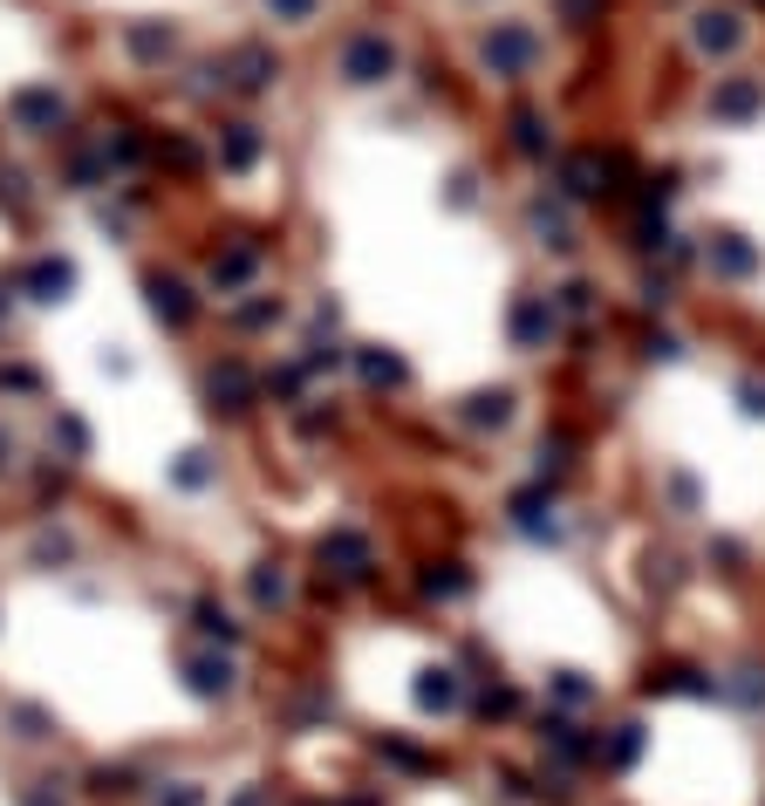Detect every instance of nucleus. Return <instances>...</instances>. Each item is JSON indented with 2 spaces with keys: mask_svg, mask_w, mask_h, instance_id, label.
I'll list each match as a JSON object with an SVG mask.
<instances>
[{
  "mask_svg": "<svg viewBox=\"0 0 765 806\" xmlns=\"http://www.w3.org/2000/svg\"><path fill=\"white\" fill-rule=\"evenodd\" d=\"M0 314H8V294H0Z\"/></svg>",
  "mask_w": 765,
  "mask_h": 806,
  "instance_id": "37998d69",
  "label": "nucleus"
},
{
  "mask_svg": "<svg viewBox=\"0 0 765 806\" xmlns=\"http://www.w3.org/2000/svg\"><path fill=\"white\" fill-rule=\"evenodd\" d=\"M540 738H547V745H554L560 758H588V752H595V745H588V738L575 732L568 717H547V724H540Z\"/></svg>",
  "mask_w": 765,
  "mask_h": 806,
  "instance_id": "5701e85b",
  "label": "nucleus"
},
{
  "mask_svg": "<svg viewBox=\"0 0 765 806\" xmlns=\"http://www.w3.org/2000/svg\"><path fill=\"white\" fill-rule=\"evenodd\" d=\"M650 691H670V698H711L717 683L697 676V670H663V676H650Z\"/></svg>",
  "mask_w": 765,
  "mask_h": 806,
  "instance_id": "4be33fe9",
  "label": "nucleus"
},
{
  "mask_svg": "<svg viewBox=\"0 0 765 806\" xmlns=\"http://www.w3.org/2000/svg\"><path fill=\"white\" fill-rule=\"evenodd\" d=\"M206 478H213L206 452H185V465H178V486H206Z\"/></svg>",
  "mask_w": 765,
  "mask_h": 806,
  "instance_id": "473e14b6",
  "label": "nucleus"
},
{
  "mask_svg": "<svg viewBox=\"0 0 765 806\" xmlns=\"http://www.w3.org/2000/svg\"><path fill=\"white\" fill-rule=\"evenodd\" d=\"M69 288H75V267H69V260H34V267H28V294H34V301H62Z\"/></svg>",
  "mask_w": 765,
  "mask_h": 806,
  "instance_id": "f8f14e48",
  "label": "nucleus"
},
{
  "mask_svg": "<svg viewBox=\"0 0 765 806\" xmlns=\"http://www.w3.org/2000/svg\"><path fill=\"white\" fill-rule=\"evenodd\" d=\"M232 806H267V793H239V799H232Z\"/></svg>",
  "mask_w": 765,
  "mask_h": 806,
  "instance_id": "ea45409f",
  "label": "nucleus"
},
{
  "mask_svg": "<svg viewBox=\"0 0 765 806\" xmlns=\"http://www.w3.org/2000/svg\"><path fill=\"white\" fill-rule=\"evenodd\" d=\"M486 69L493 75H534L540 69V34L527 21H499L486 34Z\"/></svg>",
  "mask_w": 765,
  "mask_h": 806,
  "instance_id": "f257e3e1",
  "label": "nucleus"
},
{
  "mask_svg": "<svg viewBox=\"0 0 765 806\" xmlns=\"http://www.w3.org/2000/svg\"><path fill=\"white\" fill-rule=\"evenodd\" d=\"M704 260H711V273H724V280H752V273H758V247H752L745 232H711Z\"/></svg>",
  "mask_w": 765,
  "mask_h": 806,
  "instance_id": "423d86ee",
  "label": "nucleus"
},
{
  "mask_svg": "<svg viewBox=\"0 0 765 806\" xmlns=\"http://www.w3.org/2000/svg\"><path fill=\"white\" fill-rule=\"evenodd\" d=\"M131 49H137L144 62H157V55L178 49V34H172V28H131Z\"/></svg>",
  "mask_w": 765,
  "mask_h": 806,
  "instance_id": "393cba45",
  "label": "nucleus"
},
{
  "mask_svg": "<svg viewBox=\"0 0 765 806\" xmlns=\"http://www.w3.org/2000/svg\"><path fill=\"white\" fill-rule=\"evenodd\" d=\"M554 321H560V308H554L547 294H519V301H513V321H506V329H513V349H547V342H554Z\"/></svg>",
  "mask_w": 765,
  "mask_h": 806,
  "instance_id": "20e7f679",
  "label": "nucleus"
},
{
  "mask_svg": "<svg viewBox=\"0 0 765 806\" xmlns=\"http://www.w3.org/2000/svg\"><path fill=\"white\" fill-rule=\"evenodd\" d=\"M732 691H738V704H765V676H758V670H738Z\"/></svg>",
  "mask_w": 765,
  "mask_h": 806,
  "instance_id": "f704fd0d",
  "label": "nucleus"
},
{
  "mask_svg": "<svg viewBox=\"0 0 765 806\" xmlns=\"http://www.w3.org/2000/svg\"><path fill=\"white\" fill-rule=\"evenodd\" d=\"M478 711H493V717H513V711H519V698H513V691H486V698H478Z\"/></svg>",
  "mask_w": 765,
  "mask_h": 806,
  "instance_id": "e433bc0d",
  "label": "nucleus"
},
{
  "mask_svg": "<svg viewBox=\"0 0 765 806\" xmlns=\"http://www.w3.org/2000/svg\"><path fill=\"white\" fill-rule=\"evenodd\" d=\"M738 411H745V417H765V383H758V376L738 383Z\"/></svg>",
  "mask_w": 765,
  "mask_h": 806,
  "instance_id": "2f4dec72",
  "label": "nucleus"
},
{
  "mask_svg": "<svg viewBox=\"0 0 765 806\" xmlns=\"http://www.w3.org/2000/svg\"><path fill=\"white\" fill-rule=\"evenodd\" d=\"M254 601H260V609H280V601H288V575H280V568L267 575V568H260V575H254Z\"/></svg>",
  "mask_w": 765,
  "mask_h": 806,
  "instance_id": "c85d7f7f",
  "label": "nucleus"
},
{
  "mask_svg": "<svg viewBox=\"0 0 765 806\" xmlns=\"http://www.w3.org/2000/svg\"><path fill=\"white\" fill-rule=\"evenodd\" d=\"M8 452H14V445H8V437H0V465H8Z\"/></svg>",
  "mask_w": 765,
  "mask_h": 806,
  "instance_id": "79ce46f5",
  "label": "nucleus"
},
{
  "mask_svg": "<svg viewBox=\"0 0 765 806\" xmlns=\"http://www.w3.org/2000/svg\"><path fill=\"white\" fill-rule=\"evenodd\" d=\"M232 69H239V90H267L273 75H280V62H273L267 49H239V55H232Z\"/></svg>",
  "mask_w": 765,
  "mask_h": 806,
  "instance_id": "aec40b11",
  "label": "nucleus"
},
{
  "mask_svg": "<svg viewBox=\"0 0 765 806\" xmlns=\"http://www.w3.org/2000/svg\"><path fill=\"white\" fill-rule=\"evenodd\" d=\"M758 110H765V83H758V75H724V83H711V116H717V124H752Z\"/></svg>",
  "mask_w": 765,
  "mask_h": 806,
  "instance_id": "7ed1b4c3",
  "label": "nucleus"
},
{
  "mask_svg": "<svg viewBox=\"0 0 765 806\" xmlns=\"http://www.w3.org/2000/svg\"><path fill=\"white\" fill-rule=\"evenodd\" d=\"M417 588H424V595H431V601H458V595H465V588H472V575H465V568H458V560H445V568H431V575H424V581H417Z\"/></svg>",
  "mask_w": 765,
  "mask_h": 806,
  "instance_id": "412c9836",
  "label": "nucleus"
},
{
  "mask_svg": "<svg viewBox=\"0 0 765 806\" xmlns=\"http://www.w3.org/2000/svg\"><path fill=\"white\" fill-rule=\"evenodd\" d=\"M157 806H206V793H198V786H172V793H157Z\"/></svg>",
  "mask_w": 765,
  "mask_h": 806,
  "instance_id": "4c0bfd02",
  "label": "nucleus"
},
{
  "mask_svg": "<svg viewBox=\"0 0 765 806\" xmlns=\"http://www.w3.org/2000/svg\"><path fill=\"white\" fill-rule=\"evenodd\" d=\"M198 629H213L219 642H232V622H226V609H213V601H206V609H198Z\"/></svg>",
  "mask_w": 765,
  "mask_h": 806,
  "instance_id": "c9c22d12",
  "label": "nucleus"
},
{
  "mask_svg": "<svg viewBox=\"0 0 765 806\" xmlns=\"http://www.w3.org/2000/svg\"><path fill=\"white\" fill-rule=\"evenodd\" d=\"M321 554H329L349 581H362V575H370V540H362V534H329V540H321Z\"/></svg>",
  "mask_w": 765,
  "mask_h": 806,
  "instance_id": "4468645a",
  "label": "nucleus"
},
{
  "mask_svg": "<svg viewBox=\"0 0 765 806\" xmlns=\"http://www.w3.org/2000/svg\"><path fill=\"white\" fill-rule=\"evenodd\" d=\"M254 267H260V247H254V239H247V247H226V254L213 260V288H239Z\"/></svg>",
  "mask_w": 765,
  "mask_h": 806,
  "instance_id": "a211bd4d",
  "label": "nucleus"
},
{
  "mask_svg": "<svg viewBox=\"0 0 765 806\" xmlns=\"http://www.w3.org/2000/svg\"><path fill=\"white\" fill-rule=\"evenodd\" d=\"M691 49H697V55H738V49H745V21H738L732 8L697 14V28H691Z\"/></svg>",
  "mask_w": 765,
  "mask_h": 806,
  "instance_id": "39448f33",
  "label": "nucleus"
},
{
  "mask_svg": "<svg viewBox=\"0 0 765 806\" xmlns=\"http://www.w3.org/2000/svg\"><path fill=\"white\" fill-rule=\"evenodd\" d=\"M14 124L21 131H55L62 124V96L55 90H21L14 96Z\"/></svg>",
  "mask_w": 765,
  "mask_h": 806,
  "instance_id": "6e6552de",
  "label": "nucleus"
},
{
  "mask_svg": "<svg viewBox=\"0 0 765 806\" xmlns=\"http://www.w3.org/2000/svg\"><path fill=\"white\" fill-rule=\"evenodd\" d=\"M458 417H465L472 431H499V424L513 417V390H472Z\"/></svg>",
  "mask_w": 765,
  "mask_h": 806,
  "instance_id": "1a4fd4ad",
  "label": "nucleus"
},
{
  "mask_svg": "<svg viewBox=\"0 0 765 806\" xmlns=\"http://www.w3.org/2000/svg\"><path fill=\"white\" fill-rule=\"evenodd\" d=\"M213 396H226V411H247V396H254V383H247V370H213Z\"/></svg>",
  "mask_w": 765,
  "mask_h": 806,
  "instance_id": "b1692460",
  "label": "nucleus"
},
{
  "mask_svg": "<svg viewBox=\"0 0 765 806\" xmlns=\"http://www.w3.org/2000/svg\"><path fill=\"white\" fill-rule=\"evenodd\" d=\"M458 698H465L458 670H424V676H417V704H424V711H458Z\"/></svg>",
  "mask_w": 765,
  "mask_h": 806,
  "instance_id": "ddd939ff",
  "label": "nucleus"
},
{
  "mask_svg": "<svg viewBox=\"0 0 765 806\" xmlns=\"http://www.w3.org/2000/svg\"><path fill=\"white\" fill-rule=\"evenodd\" d=\"M527 219H534V232L547 239V247H568V219H560L547 198H534V213H527Z\"/></svg>",
  "mask_w": 765,
  "mask_h": 806,
  "instance_id": "cd10ccee",
  "label": "nucleus"
},
{
  "mask_svg": "<svg viewBox=\"0 0 765 806\" xmlns=\"http://www.w3.org/2000/svg\"><path fill=\"white\" fill-rule=\"evenodd\" d=\"M342 75L355 90H376V83H390L396 75V49L383 42V34H355V42L342 49Z\"/></svg>",
  "mask_w": 765,
  "mask_h": 806,
  "instance_id": "f03ea898",
  "label": "nucleus"
},
{
  "mask_svg": "<svg viewBox=\"0 0 765 806\" xmlns=\"http://www.w3.org/2000/svg\"><path fill=\"white\" fill-rule=\"evenodd\" d=\"M513 144L527 151V157H547V151H554V131H547V116H540V110H519V116H513Z\"/></svg>",
  "mask_w": 765,
  "mask_h": 806,
  "instance_id": "6ab92c4d",
  "label": "nucleus"
},
{
  "mask_svg": "<svg viewBox=\"0 0 765 806\" xmlns=\"http://www.w3.org/2000/svg\"><path fill=\"white\" fill-rule=\"evenodd\" d=\"M185 683H192V698H226L232 691V663L226 657H192L185 663Z\"/></svg>",
  "mask_w": 765,
  "mask_h": 806,
  "instance_id": "9b49d317",
  "label": "nucleus"
},
{
  "mask_svg": "<svg viewBox=\"0 0 765 806\" xmlns=\"http://www.w3.org/2000/svg\"><path fill=\"white\" fill-rule=\"evenodd\" d=\"M650 355H657V362H676L683 349H676V335H650Z\"/></svg>",
  "mask_w": 765,
  "mask_h": 806,
  "instance_id": "58836bf2",
  "label": "nucleus"
},
{
  "mask_svg": "<svg viewBox=\"0 0 765 806\" xmlns=\"http://www.w3.org/2000/svg\"><path fill=\"white\" fill-rule=\"evenodd\" d=\"M219 157H226L232 172H247L254 157H260V131H254V124H226V131H219Z\"/></svg>",
  "mask_w": 765,
  "mask_h": 806,
  "instance_id": "f3484780",
  "label": "nucleus"
},
{
  "mask_svg": "<svg viewBox=\"0 0 765 806\" xmlns=\"http://www.w3.org/2000/svg\"><path fill=\"white\" fill-rule=\"evenodd\" d=\"M560 21H575V28L601 21V0H560Z\"/></svg>",
  "mask_w": 765,
  "mask_h": 806,
  "instance_id": "72a5a7b5",
  "label": "nucleus"
},
{
  "mask_svg": "<svg viewBox=\"0 0 765 806\" xmlns=\"http://www.w3.org/2000/svg\"><path fill=\"white\" fill-rule=\"evenodd\" d=\"M355 370H362V383H376V390H396L411 370H404V355H390V349H362L355 355Z\"/></svg>",
  "mask_w": 765,
  "mask_h": 806,
  "instance_id": "dca6fc26",
  "label": "nucleus"
},
{
  "mask_svg": "<svg viewBox=\"0 0 765 806\" xmlns=\"http://www.w3.org/2000/svg\"><path fill=\"white\" fill-rule=\"evenodd\" d=\"M21 806H62V799H49V793H28V799H21Z\"/></svg>",
  "mask_w": 765,
  "mask_h": 806,
  "instance_id": "a19ab883",
  "label": "nucleus"
},
{
  "mask_svg": "<svg viewBox=\"0 0 765 806\" xmlns=\"http://www.w3.org/2000/svg\"><path fill=\"white\" fill-rule=\"evenodd\" d=\"M267 14H273V21H294V28H301V21H314V14H321V0H267Z\"/></svg>",
  "mask_w": 765,
  "mask_h": 806,
  "instance_id": "7c9ffc66",
  "label": "nucleus"
},
{
  "mask_svg": "<svg viewBox=\"0 0 765 806\" xmlns=\"http://www.w3.org/2000/svg\"><path fill=\"white\" fill-rule=\"evenodd\" d=\"M554 308H560V314H595V288H588V280H568Z\"/></svg>",
  "mask_w": 765,
  "mask_h": 806,
  "instance_id": "c756f323",
  "label": "nucleus"
},
{
  "mask_svg": "<svg viewBox=\"0 0 765 806\" xmlns=\"http://www.w3.org/2000/svg\"><path fill=\"white\" fill-rule=\"evenodd\" d=\"M642 758V724H616V738H609V765L622 773V765Z\"/></svg>",
  "mask_w": 765,
  "mask_h": 806,
  "instance_id": "bb28decb",
  "label": "nucleus"
},
{
  "mask_svg": "<svg viewBox=\"0 0 765 806\" xmlns=\"http://www.w3.org/2000/svg\"><path fill=\"white\" fill-rule=\"evenodd\" d=\"M560 192H568V198H601V157L595 151L568 157V165H560Z\"/></svg>",
  "mask_w": 765,
  "mask_h": 806,
  "instance_id": "2eb2a0df",
  "label": "nucleus"
},
{
  "mask_svg": "<svg viewBox=\"0 0 765 806\" xmlns=\"http://www.w3.org/2000/svg\"><path fill=\"white\" fill-rule=\"evenodd\" d=\"M554 698H560V704H568V711H581V704L595 698V683H588L581 670H554Z\"/></svg>",
  "mask_w": 765,
  "mask_h": 806,
  "instance_id": "a878e982",
  "label": "nucleus"
},
{
  "mask_svg": "<svg viewBox=\"0 0 765 806\" xmlns=\"http://www.w3.org/2000/svg\"><path fill=\"white\" fill-rule=\"evenodd\" d=\"M151 308H157V321L185 329V321H192V294H185V280H172V273H151Z\"/></svg>",
  "mask_w": 765,
  "mask_h": 806,
  "instance_id": "9d476101",
  "label": "nucleus"
},
{
  "mask_svg": "<svg viewBox=\"0 0 765 806\" xmlns=\"http://www.w3.org/2000/svg\"><path fill=\"white\" fill-rule=\"evenodd\" d=\"M513 527H519V534H534V540H554V534H560V527H554V499H547V486L513 493Z\"/></svg>",
  "mask_w": 765,
  "mask_h": 806,
  "instance_id": "0eeeda50",
  "label": "nucleus"
}]
</instances>
